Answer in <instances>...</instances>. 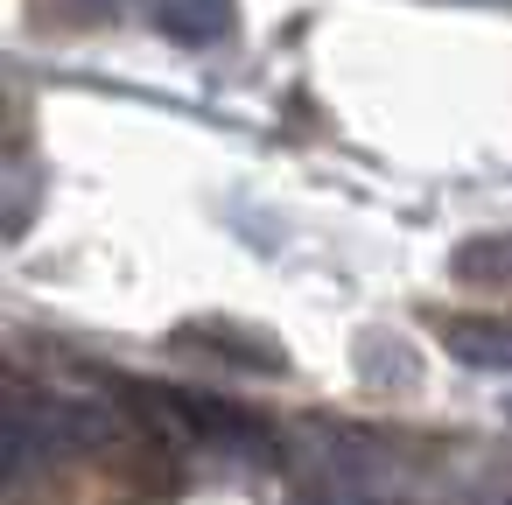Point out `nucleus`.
<instances>
[{
    "label": "nucleus",
    "instance_id": "nucleus-7",
    "mask_svg": "<svg viewBox=\"0 0 512 505\" xmlns=\"http://www.w3.org/2000/svg\"><path fill=\"white\" fill-rule=\"evenodd\" d=\"M505 414H512V400H505Z\"/></svg>",
    "mask_w": 512,
    "mask_h": 505
},
{
    "label": "nucleus",
    "instance_id": "nucleus-6",
    "mask_svg": "<svg viewBox=\"0 0 512 505\" xmlns=\"http://www.w3.org/2000/svg\"><path fill=\"white\" fill-rule=\"evenodd\" d=\"M442 344L463 358V365H512V337L505 330H491V323H442Z\"/></svg>",
    "mask_w": 512,
    "mask_h": 505
},
{
    "label": "nucleus",
    "instance_id": "nucleus-4",
    "mask_svg": "<svg viewBox=\"0 0 512 505\" xmlns=\"http://www.w3.org/2000/svg\"><path fill=\"white\" fill-rule=\"evenodd\" d=\"M232 22H239V15H232V0H155V29L176 36V43H190V50L225 43Z\"/></svg>",
    "mask_w": 512,
    "mask_h": 505
},
{
    "label": "nucleus",
    "instance_id": "nucleus-5",
    "mask_svg": "<svg viewBox=\"0 0 512 505\" xmlns=\"http://www.w3.org/2000/svg\"><path fill=\"white\" fill-rule=\"evenodd\" d=\"M449 267H456L463 281H477V288H512V232H484V239H463Z\"/></svg>",
    "mask_w": 512,
    "mask_h": 505
},
{
    "label": "nucleus",
    "instance_id": "nucleus-1",
    "mask_svg": "<svg viewBox=\"0 0 512 505\" xmlns=\"http://www.w3.org/2000/svg\"><path fill=\"white\" fill-rule=\"evenodd\" d=\"M127 386V407L169 435V442H190V449H218V456H239V463H267L281 456V428L260 421L253 407L225 400V393H197V386H148V379H120Z\"/></svg>",
    "mask_w": 512,
    "mask_h": 505
},
{
    "label": "nucleus",
    "instance_id": "nucleus-2",
    "mask_svg": "<svg viewBox=\"0 0 512 505\" xmlns=\"http://www.w3.org/2000/svg\"><path fill=\"white\" fill-rule=\"evenodd\" d=\"M113 442V421L71 393H50V386H15L8 393V484H22L36 463H57V456H85Z\"/></svg>",
    "mask_w": 512,
    "mask_h": 505
},
{
    "label": "nucleus",
    "instance_id": "nucleus-3",
    "mask_svg": "<svg viewBox=\"0 0 512 505\" xmlns=\"http://www.w3.org/2000/svg\"><path fill=\"white\" fill-rule=\"evenodd\" d=\"M176 344H190V351H211V358H225V365L288 372V351H281V344H267V337H253L246 323H183V330H176Z\"/></svg>",
    "mask_w": 512,
    "mask_h": 505
}]
</instances>
